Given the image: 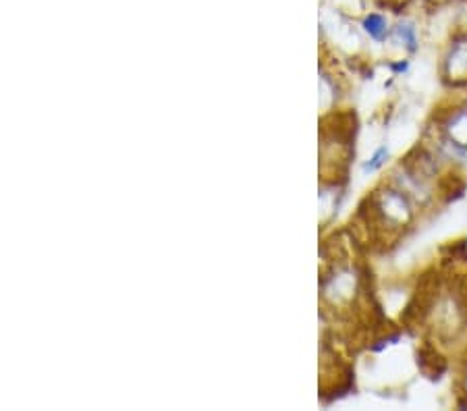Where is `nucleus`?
Returning a JSON list of instances; mask_svg holds the SVG:
<instances>
[{"label":"nucleus","instance_id":"f257e3e1","mask_svg":"<svg viewBox=\"0 0 467 411\" xmlns=\"http://www.w3.org/2000/svg\"><path fill=\"white\" fill-rule=\"evenodd\" d=\"M366 26H368V32L374 37H382L384 32H387V24H384V19L380 15H370V17L366 19Z\"/></svg>","mask_w":467,"mask_h":411}]
</instances>
